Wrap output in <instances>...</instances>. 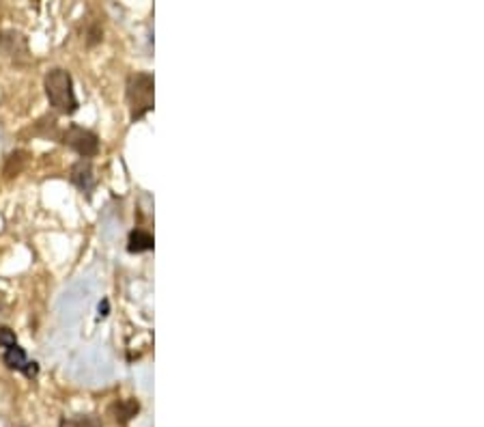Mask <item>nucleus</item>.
Masks as SVG:
<instances>
[{
  "label": "nucleus",
  "mask_w": 484,
  "mask_h": 427,
  "mask_svg": "<svg viewBox=\"0 0 484 427\" xmlns=\"http://www.w3.org/2000/svg\"><path fill=\"white\" fill-rule=\"evenodd\" d=\"M69 179L71 184L78 186V188L82 190V193H86L91 196L93 190H95V175H93V167L89 160H78L71 167L69 171Z\"/></svg>",
  "instance_id": "423d86ee"
},
{
  "label": "nucleus",
  "mask_w": 484,
  "mask_h": 427,
  "mask_svg": "<svg viewBox=\"0 0 484 427\" xmlns=\"http://www.w3.org/2000/svg\"><path fill=\"white\" fill-rule=\"evenodd\" d=\"M139 410H140V404L131 397L119 399V402L112 406L114 419H117V423H121V425L130 423V421L134 419L136 414H139Z\"/></svg>",
  "instance_id": "0eeeda50"
},
{
  "label": "nucleus",
  "mask_w": 484,
  "mask_h": 427,
  "mask_svg": "<svg viewBox=\"0 0 484 427\" xmlns=\"http://www.w3.org/2000/svg\"><path fill=\"white\" fill-rule=\"evenodd\" d=\"M99 315H102V317L108 315V300L106 298H103V303L99 304Z\"/></svg>",
  "instance_id": "f8f14e48"
},
{
  "label": "nucleus",
  "mask_w": 484,
  "mask_h": 427,
  "mask_svg": "<svg viewBox=\"0 0 484 427\" xmlns=\"http://www.w3.org/2000/svg\"><path fill=\"white\" fill-rule=\"evenodd\" d=\"M128 250L130 253H147V250H153V235L145 232V229H134L130 233L128 240Z\"/></svg>",
  "instance_id": "6e6552de"
},
{
  "label": "nucleus",
  "mask_w": 484,
  "mask_h": 427,
  "mask_svg": "<svg viewBox=\"0 0 484 427\" xmlns=\"http://www.w3.org/2000/svg\"><path fill=\"white\" fill-rule=\"evenodd\" d=\"M26 158H29V153H26V151L11 153V156L7 158V164H4V175H7V177H13V175H18L22 171V167H24Z\"/></svg>",
  "instance_id": "9d476101"
},
{
  "label": "nucleus",
  "mask_w": 484,
  "mask_h": 427,
  "mask_svg": "<svg viewBox=\"0 0 484 427\" xmlns=\"http://www.w3.org/2000/svg\"><path fill=\"white\" fill-rule=\"evenodd\" d=\"M128 104L131 122H140L153 111V76L148 71H136L128 78Z\"/></svg>",
  "instance_id": "f03ea898"
},
{
  "label": "nucleus",
  "mask_w": 484,
  "mask_h": 427,
  "mask_svg": "<svg viewBox=\"0 0 484 427\" xmlns=\"http://www.w3.org/2000/svg\"><path fill=\"white\" fill-rule=\"evenodd\" d=\"M49 106L60 114H74L78 111V100H76L74 80H71L67 69H49L43 80Z\"/></svg>",
  "instance_id": "f257e3e1"
},
{
  "label": "nucleus",
  "mask_w": 484,
  "mask_h": 427,
  "mask_svg": "<svg viewBox=\"0 0 484 427\" xmlns=\"http://www.w3.org/2000/svg\"><path fill=\"white\" fill-rule=\"evenodd\" d=\"M60 142L67 145L69 150L80 153L82 160L85 158H95L99 151V136L91 130L80 128V125H69L63 134H60Z\"/></svg>",
  "instance_id": "7ed1b4c3"
},
{
  "label": "nucleus",
  "mask_w": 484,
  "mask_h": 427,
  "mask_svg": "<svg viewBox=\"0 0 484 427\" xmlns=\"http://www.w3.org/2000/svg\"><path fill=\"white\" fill-rule=\"evenodd\" d=\"M3 360H4V365L9 367V369L22 371V374H24L26 377H35L37 374H40V365H37L35 360H29V356H26L24 348H20L18 343L4 350Z\"/></svg>",
  "instance_id": "39448f33"
},
{
  "label": "nucleus",
  "mask_w": 484,
  "mask_h": 427,
  "mask_svg": "<svg viewBox=\"0 0 484 427\" xmlns=\"http://www.w3.org/2000/svg\"><path fill=\"white\" fill-rule=\"evenodd\" d=\"M58 427H103L97 414H76V417H63Z\"/></svg>",
  "instance_id": "1a4fd4ad"
},
{
  "label": "nucleus",
  "mask_w": 484,
  "mask_h": 427,
  "mask_svg": "<svg viewBox=\"0 0 484 427\" xmlns=\"http://www.w3.org/2000/svg\"><path fill=\"white\" fill-rule=\"evenodd\" d=\"M0 52L13 63L29 61V40L18 31H0Z\"/></svg>",
  "instance_id": "20e7f679"
},
{
  "label": "nucleus",
  "mask_w": 484,
  "mask_h": 427,
  "mask_svg": "<svg viewBox=\"0 0 484 427\" xmlns=\"http://www.w3.org/2000/svg\"><path fill=\"white\" fill-rule=\"evenodd\" d=\"M18 343V337H15V332L11 331L7 326H0V348L7 350L11 346H15Z\"/></svg>",
  "instance_id": "9b49d317"
}]
</instances>
